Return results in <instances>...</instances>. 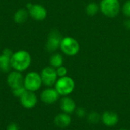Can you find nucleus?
Segmentation results:
<instances>
[{
  "mask_svg": "<svg viewBox=\"0 0 130 130\" xmlns=\"http://www.w3.org/2000/svg\"><path fill=\"white\" fill-rule=\"evenodd\" d=\"M11 68L14 70L23 72L27 70L31 64V56L25 50H19L13 53L11 57Z\"/></svg>",
  "mask_w": 130,
  "mask_h": 130,
  "instance_id": "f257e3e1",
  "label": "nucleus"
},
{
  "mask_svg": "<svg viewBox=\"0 0 130 130\" xmlns=\"http://www.w3.org/2000/svg\"><path fill=\"white\" fill-rule=\"evenodd\" d=\"M75 87V83L74 80L68 76L62 77L57 79L55 84V89L59 94V96H69L71 94Z\"/></svg>",
  "mask_w": 130,
  "mask_h": 130,
  "instance_id": "f03ea898",
  "label": "nucleus"
},
{
  "mask_svg": "<svg viewBox=\"0 0 130 130\" xmlns=\"http://www.w3.org/2000/svg\"><path fill=\"white\" fill-rule=\"evenodd\" d=\"M100 10L102 14L107 17H116L120 10L119 0H101L100 3Z\"/></svg>",
  "mask_w": 130,
  "mask_h": 130,
  "instance_id": "7ed1b4c3",
  "label": "nucleus"
},
{
  "mask_svg": "<svg viewBox=\"0 0 130 130\" xmlns=\"http://www.w3.org/2000/svg\"><path fill=\"white\" fill-rule=\"evenodd\" d=\"M43 84L40 74L35 71H30L26 74L24 80V86L27 90L36 92L40 89Z\"/></svg>",
  "mask_w": 130,
  "mask_h": 130,
  "instance_id": "20e7f679",
  "label": "nucleus"
},
{
  "mask_svg": "<svg viewBox=\"0 0 130 130\" xmlns=\"http://www.w3.org/2000/svg\"><path fill=\"white\" fill-rule=\"evenodd\" d=\"M59 48L61 51L68 56H75L80 50L79 43L77 40L72 37L62 38Z\"/></svg>",
  "mask_w": 130,
  "mask_h": 130,
  "instance_id": "39448f33",
  "label": "nucleus"
},
{
  "mask_svg": "<svg viewBox=\"0 0 130 130\" xmlns=\"http://www.w3.org/2000/svg\"><path fill=\"white\" fill-rule=\"evenodd\" d=\"M40 77L43 84L46 87H52L55 85L58 75L55 68L50 67H46L43 68L40 72Z\"/></svg>",
  "mask_w": 130,
  "mask_h": 130,
  "instance_id": "423d86ee",
  "label": "nucleus"
},
{
  "mask_svg": "<svg viewBox=\"0 0 130 130\" xmlns=\"http://www.w3.org/2000/svg\"><path fill=\"white\" fill-rule=\"evenodd\" d=\"M62 37L60 33L56 30H53L50 32L46 44V49L49 52L56 51L59 47Z\"/></svg>",
  "mask_w": 130,
  "mask_h": 130,
  "instance_id": "0eeeda50",
  "label": "nucleus"
},
{
  "mask_svg": "<svg viewBox=\"0 0 130 130\" xmlns=\"http://www.w3.org/2000/svg\"><path fill=\"white\" fill-rule=\"evenodd\" d=\"M24 77L21 72L13 70L10 72L7 77V83L11 90L15 89L17 87L24 86Z\"/></svg>",
  "mask_w": 130,
  "mask_h": 130,
  "instance_id": "6e6552de",
  "label": "nucleus"
},
{
  "mask_svg": "<svg viewBox=\"0 0 130 130\" xmlns=\"http://www.w3.org/2000/svg\"><path fill=\"white\" fill-rule=\"evenodd\" d=\"M29 15L35 21H43L47 16L46 9L41 5L33 4L32 6L28 9Z\"/></svg>",
  "mask_w": 130,
  "mask_h": 130,
  "instance_id": "1a4fd4ad",
  "label": "nucleus"
},
{
  "mask_svg": "<svg viewBox=\"0 0 130 130\" xmlns=\"http://www.w3.org/2000/svg\"><path fill=\"white\" fill-rule=\"evenodd\" d=\"M20 103L26 109H32L37 103V97L34 92L26 90L20 97Z\"/></svg>",
  "mask_w": 130,
  "mask_h": 130,
  "instance_id": "9d476101",
  "label": "nucleus"
},
{
  "mask_svg": "<svg viewBox=\"0 0 130 130\" xmlns=\"http://www.w3.org/2000/svg\"><path fill=\"white\" fill-rule=\"evenodd\" d=\"M59 94L54 88H47L42 91L40 94V100L46 104H53L59 99Z\"/></svg>",
  "mask_w": 130,
  "mask_h": 130,
  "instance_id": "9b49d317",
  "label": "nucleus"
},
{
  "mask_svg": "<svg viewBox=\"0 0 130 130\" xmlns=\"http://www.w3.org/2000/svg\"><path fill=\"white\" fill-rule=\"evenodd\" d=\"M60 109L63 113L71 114L76 110L75 102L68 96L63 97L60 100Z\"/></svg>",
  "mask_w": 130,
  "mask_h": 130,
  "instance_id": "f8f14e48",
  "label": "nucleus"
},
{
  "mask_svg": "<svg viewBox=\"0 0 130 130\" xmlns=\"http://www.w3.org/2000/svg\"><path fill=\"white\" fill-rule=\"evenodd\" d=\"M101 121L106 126L112 127L117 124L119 121V116L115 112L106 111L101 116Z\"/></svg>",
  "mask_w": 130,
  "mask_h": 130,
  "instance_id": "ddd939ff",
  "label": "nucleus"
},
{
  "mask_svg": "<svg viewBox=\"0 0 130 130\" xmlns=\"http://www.w3.org/2000/svg\"><path fill=\"white\" fill-rule=\"evenodd\" d=\"M72 122L71 116L69 114L66 113H59L54 118V123L56 126L59 128H66L68 127Z\"/></svg>",
  "mask_w": 130,
  "mask_h": 130,
  "instance_id": "4468645a",
  "label": "nucleus"
},
{
  "mask_svg": "<svg viewBox=\"0 0 130 130\" xmlns=\"http://www.w3.org/2000/svg\"><path fill=\"white\" fill-rule=\"evenodd\" d=\"M29 16V12L26 9L21 8L18 10L14 15V20L18 24H23L27 21Z\"/></svg>",
  "mask_w": 130,
  "mask_h": 130,
  "instance_id": "2eb2a0df",
  "label": "nucleus"
},
{
  "mask_svg": "<svg viewBox=\"0 0 130 130\" xmlns=\"http://www.w3.org/2000/svg\"><path fill=\"white\" fill-rule=\"evenodd\" d=\"M11 68V57L2 54L0 55V70L3 72H8Z\"/></svg>",
  "mask_w": 130,
  "mask_h": 130,
  "instance_id": "dca6fc26",
  "label": "nucleus"
},
{
  "mask_svg": "<svg viewBox=\"0 0 130 130\" xmlns=\"http://www.w3.org/2000/svg\"><path fill=\"white\" fill-rule=\"evenodd\" d=\"M63 64V57L60 54H54L50 58V64L52 67L56 69Z\"/></svg>",
  "mask_w": 130,
  "mask_h": 130,
  "instance_id": "f3484780",
  "label": "nucleus"
},
{
  "mask_svg": "<svg viewBox=\"0 0 130 130\" xmlns=\"http://www.w3.org/2000/svg\"><path fill=\"white\" fill-rule=\"evenodd\" d=\"M99 10H100V5H98L95 2L89 3L86 6V8H85L86 13L88 15H91V16H94V15H97L98 13Z\"/></svg>",
  "mask_w": 130,
  "mask_h": 130,
  "instance_id": "a211bd4d",
  "label": "nucleus"
},
{
  "mask_svg": "<svg viewBox=\"0 0 130 130\" xmlns=\"http://www.w3.org/2000/svg\"><path fill=\"white\" fill-rule=\"evenodd\" d=\"M101 119V116H100V114L97 112H91L88 115V120L89 123L95 124L98 123L100 120Z\"/></svg>",
  "mask_w": 130,
  "mask_h": 130,
  "instance_id": "6ab92c4d",
  "label": "nucleus"
},
{
  "mask_svg": "<svg viewBox=\"0 0 130 130\" xmlns=\"http://www.w3.org/2000/svg\"><path fill=\"white\" fill-rule=\"evenodd\" d=\"M26 90H26V88L24 87V86H21V87H17V88H15V89H13V90H12V93H13V94H14L15 97L20 98V97L24 94V93Z\"/></svg>",
  "mask_w": 130,
  "mask_h": 130,
  "instance_id": "aec40b11",
  "label": "nucleus"
},
{
  "mask_svg": "<svg viewBox=\"0 0 130 130\" xmlns=\"http://www.w3.org/2000/svg\"><path fill=\"white\" fill-rule=\"evenodd\" d=\"M123 13L126 16L130 18V0H127L122 7Z\"/></svg>",
  "mask_w": 130,
  "mask_h": 130,
  "instance_id": "412c9836",
  "label": "nucleus"
},
{
  "mask_svg": "<svg viewBox=\"0 0 130 130\" xmlns=\"http://www.w3.org/2000/svg\"><path fill=\"white\" fill-rule=\"evenodd\" d=\"M56 74H57V75H58L59 77H62L66 76L67 72H68L67 71V69L65 67H63V66H61V67L56 68Z\"/></svg>",
  "mask_w": 130,
  "mask_h": 130,
  "instance_id": "4be33fe9",
  "label": "nucleus"
},
{
  "mask_svg": "<svg viewBox=\"0 0 130 130\" xmlns=\"http://www.w3.org/2000/svg\"><path fill=\"white\" fill-rule=\"evenodd\" d=\"M75 113L78 117L83 118L86 116V111L83 107H78L75 110Z\"/></svg>",
  "mask_w": 130,
  "mask_h": 130,
  "instance_id": "5701e85b",
  "label": "nucleus"
},
{
  "mask_svg": "<svg viewBox=\"0 0 130 130\" xmlns=\"http://www.w3.org/2000/svg\"><path fill=\"white\" fill-rule=\"evenodd\" d=\"M7 130H19V127L16 123H10L8 127H7Z\"/></svg>",
  "mask_w": 130,
  "mask_h": 130,
  "instance_id": "b1692460",
  "label": "nucleus"
},
{
  "mask_svg": "<svg viewBox=\"0 0 130 130\" xmlns=\"http://www.w3.org/2000/svg\"><path fill=\"white\" fill-rule=\"evenodd\" d=\"M2 54H5L6 56H8V57H11V56L13 54V52H12V51L10 48H5L3 50V51H2Z\"/></svg>",
  "mask_w": 130,
  "mask_h": 130,
  "instance_id": "393cba45",
  "label": "nucleus"
},
{
  "mask_svg": "<svg viewBox=\"0 0 130 130\" xmlns=\"http://www.w3.org/2000/svg\"><path fill=\"white\" fill-rule=\"evenodd\" d=\"M124 25H125V27H126V28H128V29H130V19H128V20H126V21H125Z\"/></svg>",
  "mask_w": 130,
  "mask_h": 130,
  "instance_id": "a878e982",
  "label": "nucleus"
},
{
  "mask_svg": "<svg viewBox=\"0 0 130 130\" xmlns=\"http://www.w3.org/2000/svg\"><path fill=\"white\" fill-rule=\"evenodd\" d=\"M119 130H128V129H119Z\"/></svg>",
  "mask_w": 130,
  "mask_h": 130,
  "instance_id": "bb28decb",
  "label": "nucleus"
}]
</instances>
